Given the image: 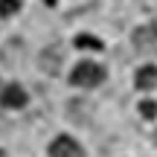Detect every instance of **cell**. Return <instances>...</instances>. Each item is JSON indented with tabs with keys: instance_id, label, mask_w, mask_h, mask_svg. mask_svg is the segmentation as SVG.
<instances>
[{
	"instance_id": "obj_1",
	"label": "cell",
	"mask_w": 157,
	"mask_h": 157,
	"mask_svg": "<svg viewBox=\"0 0 157 157\" xmlns=\"http://www.w3.org/2000/svg\"><path fill=\"white\" fill-rule=\"evenodd\" d=\"M102 78H105V67H99V64H93V61H82V64H76L70 82H73L76 87H96Z\"/></svg>"
},
{
	"instance_id": "obj_2",
	"label": "cell",
	"mask_w": 157,
	"mask_h": 157,
	"mask_svg": "<svg viewBox=\"0 0 157 157\" xmlns=\"http://www.w3.org/2000/svg\"><path fill=\"white\" fill-rule=\"evenodd\" d=\"M134 50L143 52V56H157V26L148 23V26H140L134 32Z\"/></svg>"
},
{
	"instance_id": "obj_3",
	"label": "cell",
	"mask_w": 157,
	"mask_h": 157,
	"mask_svg": "<svg viewBox=\"0 0 157 157\" xmlns=\"http://www.w3.org/2000/svg\"><path fill=\"white\" fill-rule=\"evenodd\" d=\"M50 154H52V157H84L82 146H78L73 137H58V140L52 143Z\"/></svg>"
},
{
	"instance_id": "obj_4",
	"label": "cell",
	"mask_w": 157,
	"mask_h": 157,
	"mask_svg": "<svg viewBox=\"0 0 157 157\" xmlns=\"http://www.w3.org/2000/svg\"><path fill=\"white\" fill-rule=\"evenodd\" d=\"M0 102H3L6 108H23L26 105V93H23L21 84H9V87H3V93H0Z\"/></svg>"
},
{
	"instance_id": "obj_5",
	"label": "cell",
	"mask_w": 157,
	"mask_h": 157,
	"mask_svg": "<svg viewBox=\"0 0 157 157\" xmlns=\"http://www.w3.org/2000/svg\"><path fill=\"white\" fill-rule=\"evenodd\" d=\"M154 84H157V67L148 64V67L137 70V87L140 90H148V87H154Z\"/></svg>"
},
{
	"instance_id": "obj_6",
	"label": "cell",
	"mask_w": 157,
	"mask_h": 157,
	"mask_svg": "<svg viewBox=\"0 0 157 157\" xmlns=\"http://www.w3.org/2000/svg\"><path fill=\"white\" fill-rule=\"evenodd\" d=\"M41 67L47 70V73H58L61 70V56H58V50H44V56L38 58Z\"/></svg>"
},
{
	"instance_id": "obj_7",
	"label": "cell",
	"mask_w": 157,
	"mask_h": 157,
	"mask_svg": "<svg viewBox=\"0 0 157 157\" xmlns=\"http://www.w3.org/2000/svg\"><path fill=\"white\" fill-rule=\"evenodd\" d=\"M17 9H21V0H0V15H3V17L15 15Z\"/></svg>"
},
{
	"instance_id": "obj_8",
	"label": "cell",
	"mask_w": 157,
	"mask_h": 157,
	"mask_svg": "<svg viewBox=\"0 0 157 157\" xmlns=\"http://www.w3.org/2000/svg\"><path fill=\"white\" fill-rule=\"evenodd\" d=\"M140 113H143V117H148V119H151V117H157V105H154L151 99L140 102Z\"/></svg>"
},
{
	"instance_id": "obj_9",
	"label": "cell",
	"mask_w": 157,
	"mask_h": 157,
	"mask_svg": "<svg viewBox=\"0 0 157 157\" xmlns=\"http://www.w3.org/2000/svg\"><path fill=\"white\" fill-rule=\"evenodd\" d=\"M76 44H78V47H99V44H96V41H93V38H78V41H76Z\"/></svg>"
},
{
	"instance_id": "obj_10",
	"label": "cell",
	"mask_w": 157,
	"mask_h": 157,
	"mask_svg": "<svg viewBox=\"0 0 157 157\" xmlns=\"http://www.w3.org/2000/svg\"><path fill=\"white\" fill-rule=\"evenodd\" d=\"M154 140H157V137H154Z\"/></svg>"
}]
</instances>
